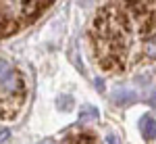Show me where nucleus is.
<instances>
[{"label":"nucleus","instance_id":"4","mask_svg":"<svg viewBox=\"0 0 156 144\" xmlns=\"http://www.w3.org/2000/svg\"><path fill=\"white\" fill-rule=\"evenodd\" d=\"M90 119H98V111L94 107H83V111L79 113V123H85Z\"/></svg>","mask_w":156,"mask_h":144},{"label":"nucleus","instance_id":"5","mask_svg":"<svg viewBox=\"0 0 156 144\" xmlns=\"http://www.w3.org/2000/svg\"><path fill=\"white\" fill-rule=\"evenodd\" d=\"M106 142L108 144H119V138H117L115 134H108V136H106Z\"/></svg>","mask_w":156,"mask_h":144},{"label":"nucleus","instance_id":"1","mask_svg":"<svg viewBox=\"0 0 156 144\" xmlns=\"http://www.w3.org/2000/svg\"><path fill=\"white\" fill-rule=\"evenodd\" d=\"M25 98V86L21 73L11 63L0 59V115L9 109V117H15Z\"/></svg>","mask_w":156,"mask_h":144},{"label":"nucleus","instance_id":"7","mask_svg":"<svg viewBox=\"0 0 156 144\" xmlns=\"http://www.w3.org/2000/svg\"><path fill=\"white\" fill-rule=\"evenodd\" d=\"M77 142H85V144H92V138H90V136H79V138H77Z\"/></svg>","mask_w":156,"mask_h":144},{"label":"nucleus","instance_id":"2","mask_svg":"<svg viewBox=\"0 0 156 144\" xmlns=\"http://www.w3.org/2000/svg\"><path fill=\"white\" fill-rule=\"evenodd\" d=\"M135 92H131V90H127V88H119L117 92H112V100L117 102V105H121V107H125V105H129V102H135Z\"/></svg>","mask_w":156,"mask_h":144},{"label":"nucleus","instance_id":"3","mask_svg":"<svg viewBox=\"0 0 156 144\" xmlns=\"http://www.w3.org/2000/svg\"><path fill=\"white\" fill-rule=\"evenodd\" d=\"M142 136H144L146 140H154L156 138V121L150 115H146L144 119H142Z\"/></svg>","mask_w":156,"mask_h":144},{"label":"nucleus","instance_id":"8","mask_svg":"<svg viewBox=\"0 0 156 144\" xmlns=\"http://www.w3.org/2000/svg\"><path fill=\"white\" fill-rule=\"evenodd\" d=\"M96 86L100 88V90H104V82H102V79H96Z\"/></svg>","mask_w":156,"mask_h":144},{"label":"nucleus","instance_id":"6","mask_svg":"<svg viewBox=\"0 0 156 144\" xmlns=\"http://www.w3.org/2000/svg\"><path fill=\"white\" fill-rule=\"evenodd\" d=\"M9 136H11V132H9V130H0V142H4Z\"/></svg>","mask_w":156,"mask_h":144}]
</instances>
